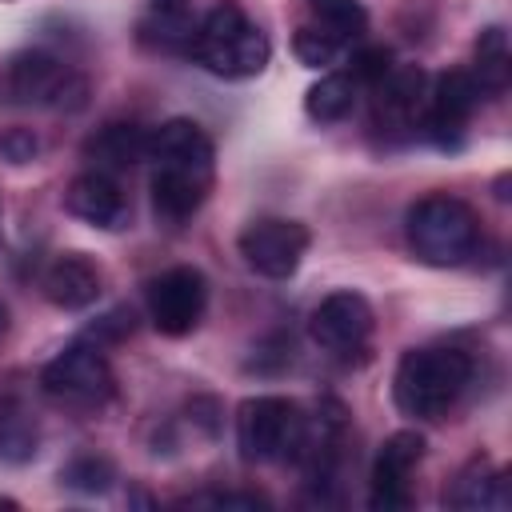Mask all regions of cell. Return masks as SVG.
Wrapping results in <instances>:
<instances>
[{
  "instance_id": "44dd1931",
  "label": "cell",
  "mask_w": 512,
  "mask_h": 512,
  "mask_svg": "<svg viewBox=\"0 0 512 512\" xmlns=\"http://www.w3.org/2000/svg\"><path fill=\"white\" fill-rule=\"evenodd\" d=\"M308 12H312V24L332 32L340 44H352L368 24V12L360 0H308Z\"/></svg>"
},
{
  "instance_id": "ffe728a7",
  "label": "cell",
  "mask_w": 512,
  "mask_h": 512,
  "mask_svg": "<svg viewBox=\"0 0 512 512\" xmlns=\"http://www.w3.org/2000/svg\"><path fill=\"white\" fill-rule=\"evenodd\" d=\"M356 104V80L348 72H328L320 76L308 92H304V112L316 120V124H336L352 112Z\"/></svg>"
},
{
  "instance_id": "cb8c5ba5",
  "label": "cell",
  "mask_w": 512,
  "mask_h": 512,
  "mask_svg": "<svg viewBox=\"0 0 512 512\" xmlns=\"http://www.w3.org/2000/svg\"><path fill=\"white\" fill-rule=\"evenodd\" d=\"M36 420L20 404H0V456L4 460H28L36 452Z\"/></svg>"
},
{
  "instance_id": "9a60e30c",
  "label": "cell",
  "mask_w": 512,
  "mask_h": 512,
  "mask_svg": "<svg viewBox=\"0 0 512 512\" xmlns=\"http://www.w3.org/2000/svg\"><path fill=\"white\" fill-rule=\"evenodd\" d=\"M84 156L96 164V172H124L140 160H148V132L136 124H104L84 140Z\"/></svg>"
},
{
  "instance_id": "7402d4cb",
  "label": "cell",
  "mask_w": 512,
  "mask_h": 512,
  "mask_svg": "<svg viewBox=\"0 0 512 512\" xmlns=\"http://www.w3.org/2000/svg\"><path fill=\"white\" fill-rule=\"evenodd\" d=\"M148 28L164 48H192V0H148Z\"/></svg>"
},
{
  "instance_id": "4316f807",
  "label": "cell",
  "mask_w": 512,
  "mask_h": 512,
  "mask_svg": "<svg viewBox=\"0 0 512 512\" xmlns=\"http://www.w3.org/2000/svg\"><path fill=\"white\" fill-rule=\"evenodd\" d=\"M0 152L12 160V164H28L36 156V136L24 132V128H12L4 140H0Z\"/></svg>"
},
{
  "instance_id": "f1b7e54d",
  "label": "cell",
  "mask_w": 512,
  "mask_h": 512,
  "mask_svg": "<svg viewBox=\"0 0 512 512\" xmlns=\"http://www.w3.org/2000/svg\"><path fill=\"white\" fill-rule=\"evenodd\" d=\"M124 332H132V312L128 308H116V312H108L96 328H92V336L96 340H120Z\"/></svg>"
},
{
  "instance_id": "ac0fdd59",
  "label": "cell",
  "mask_w": 512,
  "mask_h": 512,
  "mask_svg": "<svg viewBox=\"0 0 512 512\" xmlns=\"http://www.w3.org/2000/svg\"><path fill=\"white\" fill-rule=\"evenodd\" d=\"M372 88H376V112L384 120H412L428 96V76L420 64H392Z\"/></svg>"
},
{
  "instance_id": "d4e9b609",
  "label": "cell",
  "mask_w": 512,
  "mask_h": 512,
  "mask_svg": "<svg viewBox=\"0 0 512 512\" xmlns=\"http://www.w3.org/2000/svg\"><path fill=\"white\" fill-rule=\"evenodd\" d=\"M292 52H296V60H300L304 68H328V64H336V56L344 52V44H340L332 32L316 28V24H304V28H296V36H292Z\"/></svg>"
},
{
  "instance_id": "277c9868",
  "label": "cell",
  "mask_w": 512,
  "mask_h": 512,
  "mask_svg": "<svg viewBox=\"0 0 512 512\" xmlns=\"http://www.w3.org/2000/svg\"><path fill=\"white\" fill-rule=\"evenodd\" d=\"M308 420L288 396H248L236 408V448L248 464H272L300 456Z\"/></svg>"
},
{
  "instance_id": "8992f818",
  "label": "cell",
  "mask_w": 512,
  "mask_h": 512,
  "mask_svg": "<svg viewBox=\"0 0 512 512\" xmlns=\"http://www.w3.org/2000/svg\"><path fill=\"white\" fill-rule=\"evenodd\" d=\"M308 244H312V236H308V228H304L300 220H288V216H260V220H252V224L240 232V244H236V248H240L244 264H248L256 276H264V280H288V276L300 268Z\"/></svg>"
},
{
  "instance_id": "9c48e42d",
  "label": "cell",
  "mask_w": 512,
  "mask_h": 512,
  "mask_svg": "<svg viewBox=\"0 0 512 512\" xmlns=\"http://www.w3.org/2000/svg\"><path fill=\"white\" fill-rule=\"evenodd\" d=\"M372 324H376L372 304L360 292L340 288L316 304V312L308 320V336H312V344H320L332 356H352L368 344Z\"/></svg>"
},
{
  "instance_id": "8fae6325",
  "label": "cell",
  "mask_w": 512,
  "mask_h": 512,
  "mask_svg": "<svg viewBox=\"0 0 512 512\" xmlns=\"http://www.w3.org/2000/svg\"><path fill=\"white\" fill-rule=\"evenodd\" d=\"M480 84L472 80V72L464 68H452L444 76H436L432 92H428V116H424V132L448 148V144H460V132L464 124L472 120L476 104H480Z\"/></svg>"
},
{
  "instance_id": "d6986e66",
  "label": "cell",
  "mask_w": 512,
  "mask_h": 512,
  "mask_svg": "<svg viewBox=\"0 0 512 512\" xmlns=\"http://www.w3.org/2000/svg\"><path fill=\"white\" fill-rule=\"evenodd\" d=\"M472 80L488 96H500L508 88V80H512V52H508V32L500 24H492V28H484L476 36V48H472Z\"/></svg>"
},
{
  "instance_id": "4fadbf2b",
  "label": "cell",
  "mask_w": 512,
  "mask_h": 512,
  "mask_svg": "<svg viewBox=\"0 0 512 512\" xmlns=\"http://www.w3.org/2000/svg\"><path fill=\"white\" fill-rule=\"evenodd\" d=\"M64 208H68L76 220H84V224H92V228H104V232L124 228L128 216H132L128 196L120 192V184H116L108 172H96V168H92V172H80V176L68 184Z\"/></svg>"
},
{
  "instance_id": "7a4b0ae2",
  "label": "cell",
  "mask_w": 512,
  "mask_h": 512,
  "mask_svg": "<svg viewBox=\"0 0 512 512\" xmlns=\"http://www.w3.org/2000/svg\"><path fill=\"white\" fill-rule=\"evenodd\" d=\"M212 76H224V80H248V76H260L272 60V44L268 36L244 16L240 4L224 0L216 4L200 28L192 32V48H188Z\"/></svg>"
},
{
  "instance_id": "5bb4252c",
  "label": "cell",
  "mask_w": 512,
  "mask_h": 512,
  "mask_svg": "<svg viewBox=\"0 0 512 512\" xmlns=\"http://www.w3.org/2000/svg\"><path fill=\"white\" fill-rule=\"evenodd\" d=\"M40 288L48 296V304L64 308V312H80L88 304H96L100 288H104V276H100V264L84 252H60L44 276H40Z\"/></svg>"
},
{
  "instance_id": "52a82bcc",
  "label": "cell",
  "mask_w": 512,
  "mask_h": 512,
  "mask_svg": "<svg viewBox=\"0 0 512 512\" xmlns=\"http://www.w3.org/2000/svg\"><path fill=\"white\" fill-rule=\"evenodd\" d=\"M208 308V280L192 264H176L148 284V320L160 336H188Z\"/></svg>"
},
{
  "instance_id": "30bf717a",
  "label": "cell",
  "mask_w": 512,
  "mask_h": 512,
  "mask_svg": "<svg viewBox=\"0 0 512 512\" xmlns=\"http://www.w3.org/2000/svg\"><path fill=\"white\" fill-rule=\"evenodd\" d=\"M424 456V436L416 428H400L392 432L372 464V488H368V504L376 512H404L412 504V488L408 476Z\"/></svg>"
},
{
  "instance_id": "2e32d148",
  "label": "cell",
  "mask_w": 512,
  "mask_h": 512,
  "mask_svg": "<svg viewBox=\"0 0 512 512\" xmlns=\"http://www.w3.org/2000/svg\"><path fill=\"white\" fill-rule=\"evenodd\" d=\"M508 500H512L508 472L492 468L480 456L472 464H464L460 476L452 480V488L444 492V504L448 508H472V512H480V508H508Z\"/></svg>"
},
{
  "instance_id": "83f0119b",
  "label": "cell",
  "mask_w": 512,
  "mask_h": 512,
  "mask_svg": "<svg viewBox=\"0 0 512 512\" xmlns=\"http://www.w3.org/2000/svg\"><path fill=\"white\" fill-rule=\"evenodd\" d=\"M188 504H212V508H268L264 496H252V492H220V496H196Z\"/></svg>"
},
{
  "instance_id": "4dcf8cb0",
  "label": "cell",
  "mask_w": 512,
  "mask_h": 512,
  "mask_svg": "<svg viewBox=\"0 0 512 512\" xmlns=\"http://www.w3.org/2000/svg\"><path fill=\"white\" fill-rule=\"evenodd\" d=\"M0 508H16V500H8V496H0Z\"/></svg>"
},
{
  "instance_id": "5b68a950",
  "label": "cell",
  "mask_w": 512,
  "mask_h": 512,
  "mask_svg": "<svg viewBox=\"0 0 512 512\" xmlns=\"http://www.w3.org/2000/svg\"><path fill=\"white\" fill-rule=\"evenodd\" d=\"M8 88L20 104L32 108H52V112H76L88 100V84L84 76H76L64 60H56L52 52H20L8 64Z\"/></svg>"
},
{
  "instance_id": "f546056e",
  "label": "cell",
  "mask_w": 512,
  "mask_h": 512,
  "mask_svg": "<svg viewBox=\"0 0 512 512\" xmlns=\"http://www.w3.org/2000/svg\"><path fill=\"white\" fill-rule=\"evenodd\" d=\"M4 336H8V304L0 300V340H4Z\"/></svg>"
},
{
  "instance_id": "603a6c76",
  "label": "cell",
  "mask_w": 512,
  "mask_h": 512,
  "mask_svg": "<svg viewBox=\"0 0 512 512\" xmlns=\"http://www.w3.org/2000/svg\"><path fill=\"white\" fill-rule=\"evenodd\" d=\"M116 480V468L108 456H96V452H80L72 456L64 468H60V484L72 488V492H84V496H100L108 492Z\"/></svg>"
},
{
  "instance_id": "3957f363",
  "label": "cell",
  "mask_w": 512,
  "mask_h": 512,
  "mask_svg": "<svg viewBox=\"0 0 512 512\" xmlns=\"http://www.w3.org/2000/svg\"><path fill=\"white\" fill-rule=\"evenodd\" d=\"M404 236H408V248L416 252V260H424L432 268H456L476 252L480 224L464 200L436 192L408 208Z\"/></svg>"
},
{
  "instance_id": "7c38bea8",
  "label": "cell",
  "mask_w": 512,
  "mask_h": 512,
  "mask_svg": "<svg viewBox=\"0 0 512 512\" xmlns=\"http://www.w3.org/2000/svg\"><path fill=\"white\" fill-rule=\"evenodd\" d=\"M212 140L196 120H164L156 132H148V160L156 168H176V172H196V176H212Z\"/></svg>"
},
{
  "instance_id": "ba28073f",
  "label": "cell",
  "mask_w": 512,
  "mask_h": 512,
  "mask_svg": "<svg viewBox=\"0 0 512 512\" xmlns=\"http://www.w3.org/2000/svg\"><path fill=\"white\" fill-rule=\"evenodd\" d=\"M40 384L48 396L68 404H100L112 396V368L100 352V344L76 340L60 356H52L40 372Z\"/></svg>"
},
{
  "instance_id": "e0dca14e",
  "label": "cell",
  "mask_w": 512,
  "mask_h": 512,
  "mask_svg": "<svg viewBox=\"0 0 512 512\" xmlns=\"http://www.w3.org/2000/svg\"><path fill=\"white\" fill-rule=\"evenodd\" d=\"M208 184H212V176L176 172V168H156V176H152V208H156V216L168 220V224L188 220V216L204 204Z\"/></svg>"
},
{
  "instance_id": "6da1fadb",
  "label": "cell",
  "mask_w": 512,
  "mask_h": 512,
  "mask_svg": "<svg viewBox=\"0 0 512 512\" xmlns=\"http://www.w3.org/2000/svg\"><path fill=\"white\" fill-rule=\"evenodd\" d=\"M472 380V356L460 348H412L392 376V400L412 420H440Z\"/></svg>"
},
{
  "instance_id": "484cf974",
  "label": "cell",
  "mask_w": 512,
  "mask_h": 512,
  "mask_svg": "<svg viewBox=\"0 0 512 512\" xmlns=\"http://www.w3.org/2000/svg\"><path fill=\"white\" fill-rule=\"evenodd\" d=\"M392 68V52L388 48H360L356 56H352V80L356 84H376L384 72Z\"/></svg>"
}]
</instances>
